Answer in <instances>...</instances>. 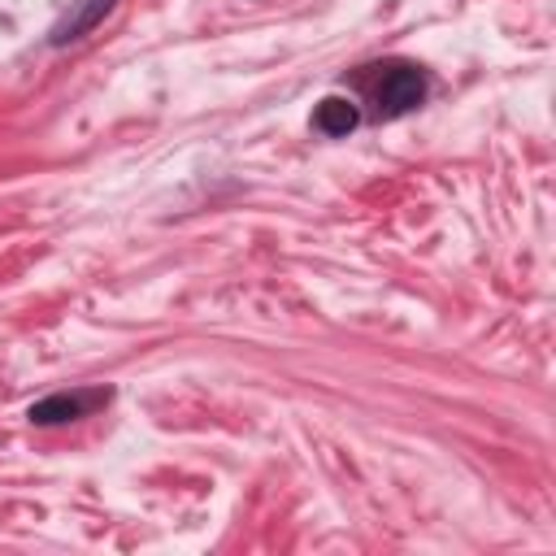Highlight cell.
Masks as SVG:
<instances>
[{
  "instance_id": "3957f363",
  "label": "cell",
  "mask_w": 556,
  "mask_h": 556,
  "mask_svg": "<svg viewBox=\"0 0 556 556\" xmlns=\"http://www.w3.org/2000/svg\"><path fill=\"white\" fill-rule=\"evenodd\" d=\"M113 9V0H78L61 22H56V30H52V43H70V39H83L104 13Z\"/></svg>"
},
{
  "instance_id": "7a4b0ae2",
  "label": "cell",
  "mask_w": 556,
  "mask_h": 556,
  "mask_svg": "<svg viewBox=\"0 0 556 556\" xmlns=\"http://www.w3.org/2000/svg\"><path fill=\"white\" fill-rule=\"evenodd\" d=\"M104 395H48V400H39V404H30V421H39V426H52V421H74V417H83L91 404H100Z\"/></svg>"
},
{
  "instance_id": "277c9868",
  "label": "cell",
  "mask_w": 556,
  "mask_h": 556,
  "mask_svg": "<svg viewBox=\"0 0 556 556\" xmlns=\"http://www.w3.org/2000/svg\"><path fill=\"white\" fill-rule=\"evenodd\" d=\"M313 122H317L321 135H348V130L356 126V104L343 100V96H326V100L317 104Z\"/></svg>"
},
{
  "instance_id": "6da1fadb",
  "label": "cell",
  "mask_w": 556,
  "mask_h": 556,
  "mask_svg": "<svg viewBox=\"0 0 556 556\" xmlns=\"http://www.w3.org/2000/svg\"><path fill=\"white\" fill-rule=\"evenodd\" d=\"M421 96H426V83H421V74L413 65H387V74L378 83V109L387 117H400V113L417 109Z\"/></svg>"
}]
</instances>
